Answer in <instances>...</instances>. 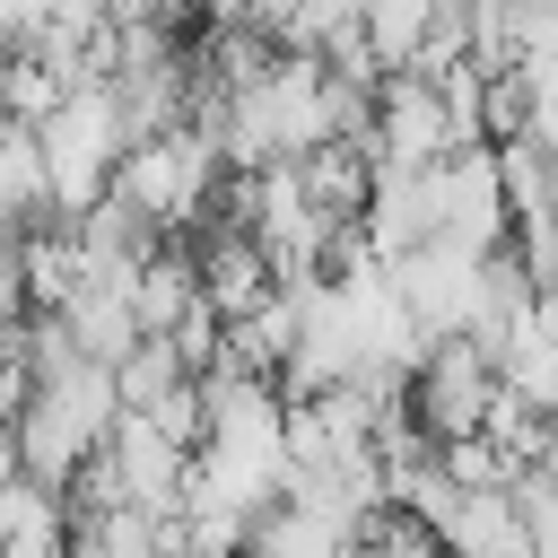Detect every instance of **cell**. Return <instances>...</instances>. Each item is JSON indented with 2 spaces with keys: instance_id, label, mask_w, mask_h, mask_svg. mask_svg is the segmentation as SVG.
Segmentation results:
<instances>
[{
  "instance_id": "6da1fadb",
  "label": "cell",
  "mask_w": 558,
  "mask_h": 558,
  "mask_svg": "<svg viewBox=\"0 0 558 558\" xmlns=\"http://www.w3.org/2000/svg\"><path fill=\"white\" fill-rule=\"evenodd\" d=\"M35 157H44V192H52V209H61V218H78V209L105 192L113 157H122L105 96H96V87H70V96L35 122Z\"/></svg>"
},
{
  "instance_id": "7a4b0ae2",
  "label": "cell",
  "mask_w": 558,
  "mask_h": 558,
  "mask_svg": "<svg viewBox=\"0 0 558 558\" xmlns=\"http://www.w3.org/2000/svg\"><path fill=\"white\" fill-rule=\"evenodd\" d=\"M488 401H497V366H488V349H471V340H427L418 366H410V384H401V418H410L427 445L480 436Z\"/></svg>"
}]
</instances>
